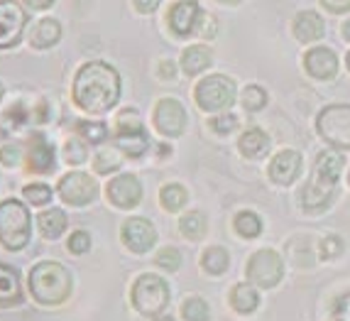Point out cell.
Wrapping results in <instances>:
<instances>
[{"instance_id": "37", "label": "cell", "mask_w": 350, "mask_h": 321, "mask_svg": "<svg viewBox=\"0 0 350 321\" xmlns=\"http://www.w3.org/2000/svg\"><path fill=\"white\" fill-rule=\"evenodd\" d=\"M23 159H25V145L18 140L5 142V145H0V164L3 167H23Z\"/></svg>"}, {"instance_id": "33", "label": "cell", "mask_w": 350, "mask_h": 321, "mask_svg": "<svg viewBox=\"0 0 350 321\" xmlns=\"http://www.w3.org/2000/svg\"><path fill=\"white\" fill-rule=\"evenodd\" d=\"M233 228L243 238H257L260 231H262V221H260V216L252 214V211H240L233 221Z\"/></svg>"}, {"instance_id": "5", "label": "cell", "mask_w": 350, "mask_h": 321, "mask_svg": "<svg viewBox=\"0 0 350 321\" xmlns=\"http://www.w3.org/2000/svg\"><path fill=\"white\" fill-rule=\"evenodd\" d=\"M130 302L133 309L145 319H157L167 311L172 302L170 282L159 277V274H137V280L130 287Z\"/></svg>"}, {"instance_id": "43", "label": "cell", "mask_w": 350, "mask_h": 321, "mask_svg": "<svg viewBox=\"0 0 350 321\" xmlns=\"http://www.w3.org/2000/svg\"><path fill=\"white\" fill-rule=\"evenodd\" d=\"M29 12H47L57 5V0H20Z\"/></svg>"}, {"instance_id": "12", "label": "cell", "mask_w": 350, "mask_h": 321, "mask_svg": "<svg viewBox=\"0 0 350 321\" xmlns=\"http://www.w3.org/2000/svg\"><path fill=\"white\" fill-rule=\"evenodd\" d=\"M247 280L257 287H275L280 285L282 274H284V263H282V257L277 255L275 251H269V248H262V251H257L255 255L247 260Z\"/></svg>"}, {"instance_id": "53", "label": "cell", "mask_w": 350, "mask_h": 321, "mask_svg": "<svg viewBox=\"0 0 350 321\" xmlns=\"http://www.w3.org/2000/svg\"><path fill=\"white\" fill-rule=\"evenodd\" d=\"M345 64H348V69H350V52H348V57H345Z\"/></svg>"}, {"instance_id": "13", "label": "cell", "mask_w": 350, "mask_h": 321, "mask_svg": "<svg viewBox=\"0 0 350 321\" xmlns=\"http://www.w3.org/2000/svg\"><path fill=\"white\" fill-rule=\"evenodd\" d=\"M120 243L133 255H147L157 243V228L142 216H130L120 226Z\"/></svg>"}, {"instance_id": "28", "label": "cell", "mask_w": 350, "mask_h": 321, "mask_svg": "<svg viewBox=\"0 0 350 321\" xmlns=\"http://www.w3.org/2000/svg\"><path fill=\"white\" fill-rule=\"evenodd\" d=\"M206 228H208V221L204 211H189L179 218V233L187 240H201L206 235Z\"/></svg>"}, {"instance_id": "3", "label": "cell", "mask_w": 350, "mask_h": 321, "mask_svg": "<svg viewBox=\"0 0 350 321\" xmlns=\"http://www.w3.org/2000/svg\"><path fill=\"white\" fill-rule=\"evenodd\" d=\"M340 170H343V157L338 152L326 150L316 157L314 175H311L309 184L301 189V209L306 214H321L331 206Z\"/></svg>"}, {"instance_id": "26", "label": "cell", "mask_w": 350, "mask_h": 321, "mask_svg": "<svg viewBox=\"0 0 350 321\" xmlns=\"http://www.w3.org/2000/svg\"><path fill=\"white\" fill-rule=\"evenodd\" d=\"M238 147H240V152H243L245 157L257 159V157H262L265 152L269 150V138H267V133H265V130L250 128V130H245V133H243Z\"/></svg>"}, {"instance_id": "14", "label": "cell", "mask_w": 350, "mask_h": 321, "mask_svg": "<svg viewBox=\"0 0 350 321\" xmlns=\"http://www.w3.org/2000/svg\"><path fill=\"white\" fill-rule=\"evenodd\" d=\"M204 10H201L199 0H176L174 5L167 12V27L174 37L184 40V37H191L199 25L204 23Z\"/></svg>"}, {"instance_id": "47", "label": "cell", "mask_w": 350, "mask_h": 321, "mask_svg": "<svg viewBox=\"0 0 350 321\" xmlns=\"http://www.w3.org/2000/svg\"><path fill=\"white\" fill-rule=\"evenodd\" d=\"M336 321H350V297H343L336 307Z\"/></svg>"}, {"instance_id": "21", "label": "cell", "mask_w": 350, "mask_h": 321, "mask_svg": "<svg viewBox=\"0 0 350 321\" xmlns=\"http://www.w3.org/2000/svg\"><path fill=\"white\" fill-rule=\"evenodd\" d=\"M323 32H326V23L319 12L314 10H301L294 18V37L304 44H309V42L321 40Z\"/></svg>"}, {"instance_id": "25", "label": "cell", "mask_w": 350, "mask_h": 321, "mask_svg": "<svg viewBox=\"0 0 350 321\" xmlns=\"http://www.w3.org/2000/svg\"><path fill=\"white\" fill-rule=\"evenodd\" d=\"M125 155L118 150L116 145H100L98 152L94 155V175L98 177H111L123 167Z\"/></svg>"}, {"instance_id": "29", "label": "cell", "mask_w": 350, "mask_h": 321, "mask_svg": "<svg viewBox=\"0 0 350 321\" xmlns=\"http://www.w3.org/2000/svg\"><path fill=\"white\" fill-rule=\"evenodd\" d=\"M228 265H230V255H228V251L221 246L206 248L204 255H201V270L208 272V274H213V277H218V274L226 272Z\"/></svg>"}, {"instance_id": "32", "label": "cell", "mask_w": 350, "mask_h": 321, "mask_svg": "<svg viewBox=\"0 0 350 321\" xmlns=\"http://www.w3.org/2000/svg\"><path fill=\"white\" fill-rule=\"evenodd\" d=\"M23 196L29 206H49L52 198L57 196V192L44 181H29L23 187Z\"/></svg>"}, {"instance_id": "18", "label": "cell", "mask_w": 350, "mask_h": 321, "mask_svg": "<svg viewBox=\"0 0 350 321\" xmlns=\"http://www.w3.org/2000/svg\"><path fill=\"white\" fill-rule=\"evenodd\" d=\"M37 231L44 240H59L69 231V216L59 206H44L35 218Z\"/></svg>"}, {"instance_id": "4", "label": "cell", "mask_w": 350, "mask_h": 321, "mask_svg": "<svg viewBox=\"0 0 350 321\" xmlns=\"http://www.w3.org/2000/svg\"><path fill=\"white\" fill-rule=\"evenodd\" d=\"M32 240V216L29 204L20 198L0 201V248L8 253H20Z\"/></svg>"}, {"instance_id": "10", "label": "cell", "mask_w": 350, "mask_h": 321, "mask_svg": "<svg viewBox=\"0 0 350 321\" xmlns=\"http://www.w3.org/2000/svg\"><path fill=\"white\" fill-rule=\"evenodd\" d=\"M27 35V8L20 0H0V52L15 49Z\"/></svg>"}, {"instance_id": "2", "label": "cell", "mask_w": 350, "mask_h": 321, "mask_svg": "<svg viewBox=\"0 0 350 321\" xmlns=\"http://www.w3.org/2000/svg\"><path fill=\"white\" fill-rule=\"evenodd\" d=\"M27 292L42 307H62L74 294V272L59 260H40L27 272Z\"/></svg>"}, {"instance_id": "46", "label": "cell", "mask_w": 350, "mask_h": 321, "mask_svg": "<svg viewBox=\"0 0 350 321\" xmlns=\"http://www.w3.org/2000/svg\"><path fill=\"white\" fill-rule=\"evenodd\" d=\"M321 5L331 12H350V0H321Z\"/></svg>"}, {"instance_id": "20", "label": "cell", "mask_w": 350, "mask_h": 321, "mask_svg": "<svg viewBox=\"0 0 350 321\" xmlns=\"http://www.w3.org/2000/svg\"><path fill=\"white\" fill-rule=\"evenodd\" d=\"M23 302H25V292H23L20 272L12 265L0 263V307L8 309V307H20Z\"/></svg>"}, {"instance_id": "49", "label": "cell", "mask_w": 350, "mask_h": 321, "mask_svg": "<svg viewBox=\"0 0 350 321\" xmlns=\"http://www.w3.org/2000/svg\"><path fill=\"white\" fill-rule=\"evenodd\" d=\"M343 37L350 40V20H345V25H343Z\"/></svg>"}, {"instance_id": "34", "label": "cell", "mask_w": 350, "mask_h": 321, "mask_svg": "<svg viewBox=\"0 0 350 321\" xmlns=\"http://www.w3.org/2000/svg\"><path fill=\"white\" fill-rule=\"evenodd\" d=\"M135 130H145L140 113L135 111V108H123V111L116 116V123H113V135L135 133Z\"/></svg>"}, {"instance_id": "45", "label": "cell", "mask_w": 350, "mask_h": 321, "mask_svg": "<svg viewBox=\"0 0 350 321\" xmlns=\"http://www.w3.org/2000/svg\"><path fill=\"white\" fill-rule=\"evenodd\" d=\"M159 5H162V0H133V8L140 15H152V12H157Z\"/></svg>"}, {"instance_id": "19", "label": "cell", "mask_w": 350, "mask_h": 321, "mask_svg": "<svg viewBox=\"0 0 350 321\" xmlns=\"http://www.w3.org/2000/svg\"><path fill=\"white\" fill-rule=\"evenodd\" d=\"M299 172H301V155L297 150H282L269 164V177L282 187H289L299 177Z\"/></svg>"}, {"instance_id": "44", "label": "cell", "mask_w": 350, "mask_h": 321, "mask_svg": "<svg viewBox=\"0 0 350 321\" xmlns=\"http://www.w3.org/2000/svg\"><path fill=\"white\" fill-rule=\"evenodd\" d=\"M157 76L162 79V81H172L176 76V64L172 62V59H162L157 64Z\"/></svg>"}, {"instance_id": "39", "label": "cell", "mask_w": 350, "mask_h": 321, "mask_svg": "<svg viewBox=\"0 0 350 321\" xmlns=\"http://www.w3.org/2000/svg\"><path fill=\"white\" fill-rule=\"evenodd\" d=\"M52 105L44 96L32 101V116H29V125H47L52 120Z\"/></svg>"}, {"instance_id": "7", "label": "cell", "mask_w": 350, "mask_h": 321, "mask_svg": "<svg viewBox=\"0 0 350 321\" xmlns=\"http://www.w3.org/2000/svg\"><path fill=\"white\" fill-rule=\"evenodd\" d=\"M193 99H196V105L206 113L226 111L235 101V81L223 74H211L196 84Z\"/></svg>"}, {"instance_id": "51", "label": "cell", "mask_w": 350, "mask_h": 321, "mask_svg": "<svg viewBox=\"0 0 350 321\" xmlns=\"http://www.w3.org/2000/svg\"><path fill=\"white\" fill-rule=\"evenodd\" d=\"M152 321H176L174 316H167V314H162V316H157V319H152Z\"/></svg>"}, {"instance_id": "6", "label": "cell", "mask_w": 350, "mask_h": 321, "mask_svg": "<svg viewBox=\"0 0 350 321\" xmlns=\"http://www.w3.org/2000/svg\"><path fill=\"white\" fill-rule=\"evenodd\" d=\"M57 198L64 206H71V209H86L98 198L100 194V184L96 177H91L88 172L81 170H71L66 175H62L57 179Z\"/></svg>"}, {"instance_id": "22", "label": "cell", "mask_w": 350, "mask_h": 321, "mask_svg": "<svg viewBox=\"0 0 350 321\" xmlns=\"http://www.w3.org/2000/svg\"><path fill=\"white\" fill-rule=\"evenodd\" d=\"M74 135H79L83 142H88L91 147H100L111 140L113 133L108 128L105 120H98V118H81L74 123Z\"/></svg>"}, {"instance_id": "50", "label": "cell", "mask_w": 350, "mask_h": 321, "mask_svg": "<svg viewBox=\"0 0 350 321\" xmlns=\"http://www.w3.org/2000/svg\"><path fill=\"white\" fill-rule=\"evenodd\" d=\"M221 5H238V3H243V0H218Z\"/></svg>"}, {"instance_id": "9", "label": "cell", "mask_w": 350, "mask_h": 321, "mask_svg": "<svg viewBox=\"0 0 350 321\" xmlns=\"http://www.w3.org/2000/svg\"><path fill=\"white\" fill-rule=\"evenodd\" d=\"M25 145V159L23 167L27 175L35 177H44L52 175L57 170V145L49 140L47 135L42 130H35V133L27 135V140H23Z\"/></svg>"}, {"instance_id": "16", "label": "cell", "mask_w": 350, "mask_h": 321, "mask_svg": "<svg viewBox=\"0 0 350 321\" xmlns=\"http://www.w3.org/2000/svg\"><path fill=\"white\" fill-rule=\"evenodd\" d=\"M62 35H64L62 23L52 15H44V18L35 20L32 27H27V44L35 52H49L62 42Z\"/></svg>"}, {"instance_id": "41", "label": "cell", "mask_w": 350, "mask_h": 321, "mask_svg": "<svg viewBox=\"0 0 350 321\" xmlns=\"http://www.w3.org/2000/svg\"><path fill=\"white\" fill-rule=\"evenodd\" d=\"M238 128V118L235 116H218V118H211V130L216 135H228V133H233V130Z\"/></svg>"}, {"instance_id": "30", "label": "cell", "mask_w": 350, "mask_h": 321, "mask_svg": "<svg viewBox=\"0 0 350 321\" xmlns=\"http://www.w3.org/2000/svg\"><path fill=\"white\" fill-rule=\"evenodd\" d=\"M88 142H83L79 135H69L62 145V159L69 167H81L83 162H88Z\"/></svg>"}, {"instance_id": "1", "label": "cell", "mask_w": 350, "mask_h": 321, "mask_svg": "<svg viewBox=\"0 0 350 321\" xmlns=\"http://www.w3.org/2000/svg\"><path fill=\"white\" fill-rule=\"evenodd\" d=\"M123 94V79L111 62L88 59L74 71L71 101L81 113L96 118L111 113Z\"/></svg>"}, {"instance_id": "11", "label": "cell", "mask_w": 350, "mask_h": 321, "mask_svg": "<svg viewBox=\"0 0 350 321\" xmlns=\"http://www.w3.org/2000/svg\"><path fill=\"white\" fill-rule=\"evenodd\" d=\"M105 201L113 206V209L120 211H133L140 206L142 201V181L133 172H123V175H116L108 179L105 184Z\"/></svg>"}, {"instance_id": "36", "label": "cell", "mask_w": 350, "mask_h": 321, "mask_svg": "<svg viewBox=\"0 0 350 321\" xmlns=\"http://www.w3.org/2000/svg\"><path fill=\"white\" fill-rule=\"evenodd\" d=\"M94 248V238H91V233L88 231H83V228H79V231H71L69 238H66V251L71 253V255H86L88 251Z\"/></svg>"}, {"instance_id": "42", "label": "cell", "mask_w": 350, "mask_h": 321, "mask_svg": "<svg viewBox=\"0 0 350 321\" xmlns=\"http://www.w3.org/2000/svg\"><path fill=\"white\" fill-rule=\"evenodd\" d=\"M343 238L340 235H326L323 238V243H321V257H338L340 253H343Z\"/></svg>"}, {"instance_id": "17", "label": "cell", "mask_w": 350, "mask_h": 321, "mask_svg": "<svg viewBox=\"0 0 350 321\" xmlns=\"http://www.w3.org/2000/svg\"><path fill=\"white\" fill-rule=\"evenodd\" d=\"M304 66H306V71L314 79L326 81V79H333V76L338 74V57L328 47H314L304 57Z\"/></svg>"}, {"instance_id": "35", "label": "cell", "mask_w": 350, "mask_h": 321, "mask_svg": "<svg viewBox=\"0 0 350 321\" xmlns=\"http://www.w3.org/2000/svg\"><path fill=\"white\" fill-rule=\"evenodd\" d=\"M181 316H184V321H208L211 309L201 297H189L181 304Z\"/></svg>"}, {"instance_id": "40", "label": "cell", "mask_w": 350, "mask_h": 321, "mask_svg": "<svg viewBox=\"0 0 350 321\" xmlns=\"http://www.w3.org/2000/svg\"><path fill=\"white\" fill-rule=\"evenodd\" d=\"M243 105H245V111H262L265 105H267V94H265V88L247 86L245 94H243Z\"/></svg>"}, {"instance_id": "52", "label": "cell", "mask_w": 350, "mask_h": 321, "mask_svg": "<svg viewBox=\"0 0 350 321\" xmlns=\"http://www.w3.org/2000/svg\"><path fill=\"white\" fill-rule=\"evenodd\" d=\"M3 99H5V84L0 81V103H3Z\"/></svg>"}, {"instance_id": "54", "label": "cell", "mask_w": 350, "mask_h": 321, "mask_svg": "<svg viewBox=\"0 0 350 321\" xmlns=\"http://www.w3.org/2000/svg\"><path fill=\"white\" fill-rule=\"evenodd\" d=\"M348 181H350V177H348Z\"/></svg>"}, {"instance_id": "8", "label": "cell", "mask_w": 350, "mask_h": 321, "mask_svg": "<svg viewBox=\"0 0 350 321\" xmlns=\"http://www.w3.org/2000/svg\"><path fill=\"white\" fill-rule=\"evenodd\" d=\"M316 130L328 145L338 147V150H350V105H326L316 118Z\"/></svg>"}, {"instance_id": "31", "label": "cell", "mask_w": 350, "mask_h": 321, "mask_svg": "<svg viewBox=\"0 0 350 321\" xmlns=\"http://www.w3.org/2000/svg\"><path fill=\"white\" fill-rule=\"evenodd\" d=\"M189 201V192L181 184H164L159 189V204H162L164 211L170 214H179Z\"/></svg>"}, {"instance_id": "23", "label": "cell", "mask_w": 350, "mask_h": 321, "mask_svg": "<svg viewBox=\"0 0 350 321\" xmlns=\"http://www.w3.org/2000/svg\"><path fill=\"white\" fill-rule=\"evenodd\" d=\"M211 64H213V52L206 44H191L181 52V71L187 76L204 74Z\"/></svg>"}, {"instance_id": "38", "label": "cell", "mask_w": 350, "mask_h": 321, "mask_svg": "<svg viewBox=\"0 0 350 321\" xmlns=\"http://www.w3.org/2000/svg\"><path fill=\"white\" fill-rule=\"evenodd\" d=\"M154 263H157V268L164 270V272H176V270L181 268V253L176 251L174 246H167L154 255Z\"/></svg>"}, {"instance_id": "15", "label": "cell", "mask_w": 350, "mask_h": 321, "mask_svg": "<svg viewBox=\"0 0 350 321\" xmlns=\"http://www.w3.org/2000/svg\"><path fill=\"white\" fill-rule=\"evenodd\" d=\"M152 123L162 138H179L187 130V108L176 99H159L152 111Z\"/></svg>"}, {"instance_id": "48", "label": "cell", "mask_w": 350, "mask_h": 321, "mask_svg": "<svg viewBox=\"0 0 350 321\" xmlns=\"http://www.w3.org/2000/svg\"><path fill=\"white\" fill-rule=\"evenodd\" d=\"M167 155H172V147L170 145H159V157H167Z\"/></svg>"}, {"instance_id": "24", "label": "cell", "mask_w": 350, "mask_h": 321, "mask_svg": "<svg viewBox=\"0 0 350 321\" xmlns=\"http://www.w3.org/2000/svg\"><path fill=\"white\" fill-rule=\"evenodd\" d=\"M113 145L123 152L125 157L130 159H140L150 150V138H147V130H135V133H120L113 135Z\"/></svg>"}, {"instance_id": "27", "label": "cell", "mask_w": 350, "mask_h": 321, "mask_svg": "<svg viewBox=\"0 0 350 321\" xmlns=\"http://www.w3.org/2000/svg\"><path fill=\"white\" fill-rule=\"evenodd\" d=\"M260 304V294H257L255 287H250L247 282H240L233 287L230 292V307H233L238 314H252Z\"/></svg>"}]
</instances>
